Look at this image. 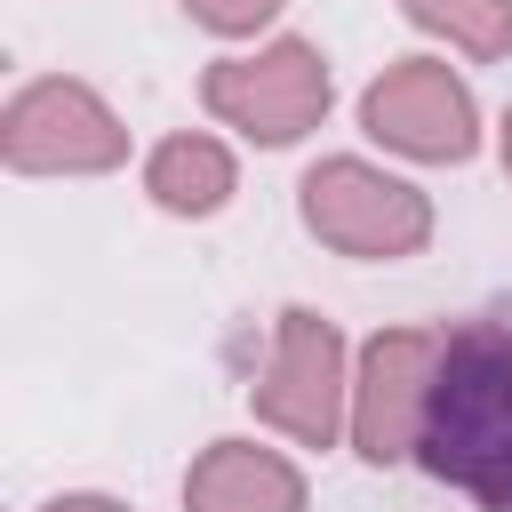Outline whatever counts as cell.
Masks as SVG:
<instances>
[{
	"instance_id": "cell-9",
	"label": "cell",
	"mask_w": 512,
	"mask_h": 512,
	"mask_svg": "<svg viewBox=\"0 0 512 512\" xmlns=\"http://www.w3.org/2000/svg\"><path fill=\"white\" fill-rule=\"evenodd\" d=\"M144 184H152L160 208H176V216H208V208L232 200V152H224L216 136H168V144L152 152Z\"/></svg>"
},
{
	"instance_id": "cell-4",
	"label": "cell",
	"mask_w": 512,
	"mask_h": 512,
	"mask_svg": "<svg viewBox=\"0 0 512 512\" xmlns=\"http://www.w3.org/2000/svg\"><path fill=\"white\" fill-rule=\"evenodd\" d=\"M304 224L344 256H416L432 232V208L416 184H400L368 160H320L304 176Z\"/></svg>"
},
{
	"instance_id": "cell-6",
	"label": "cell",
	"mask_w": 512,
	"mask_h": 512,
	"mask_svg": "<svg viewBox=\"0 0 512 512\" xmlns=\"http://www.w3.org/2000/svg\"><path fill=\"white\" fill-rule=\"evenodd\" d=\"M360 120H368L376 144H392V152H408V160H464V152L480 144V128H472V88H464L448 64H432V56L392 64V72L360 96Z\"/></svg>"
},
{
	"instance_id": "cell-2",
	"label": "cell",
	"mask_w": 512,
	"mask_h": 512,
	"mask_svg": "<svg viewBox=\"0 0 512 512\" xmlns=\"http://www.w3.org/2000/svg\"><path fill=\"white\" fill-rule=\"evenodd\" d=\"M200 96H208V112H216L224 128H240V136H256V144H296V136L320 128V112H328V64H320L312 40H272V48H256V56L208 64Z\"/></svg>"
},
{
	"instance_id": "cell-11",
	"label": "cell",
	"mask_w": 512,
	"mask_h": 512,
	"mask_svg": "<svg viewBox=\"0 0 512 512\" xmlns=\"http://www.w3.org/2000/svg\"><path fill=\"white\" fill-rule=\"evenodd\" d=\"M208 32H256L264 16H280V0H184Z\"/></svg>"
},
{
	"instance_id": "cell-1",
	"label": "cell",
	"mask_w": 512,
	"mask_h": 512,
	"mask_svg": "<svg viewBox=\"0 0 512 512\" xmlns=\"http://www.w3.org/2000/svg\"><path fill=\"white\" fill-rule=\"evenodd\" d=\"M416 456L432 480L480 496L488 512H512V336L504 328L480 320L440 344Z\"/></svg>"
},
{
	"instance_id": "cell-5",
	"label": "cell",
	"mask_w": 512,
	"mask_h": 512,
	"mask_svg": "<svg viewBox=\"0 0 512 512\" xmlns=\"http://www.w3.org/2000/svg\"><path fill=\"white\" fill-rule=\"evenodd\" d=\"M344 344L320 312L288 304L280 328H272V360H264V384H256V416L304 448H328L344 432Z\"/></svg>"
},
{
	"instance_id": "cell-12",
	"label": "cell",
	"mask_w": 512,
	"mask_h": 512,
	"mask_svg": "<svg viewBox=\"0 0 512 512\" xmlns=\"http://www.w3.org/2000/svg\"><path fill=\"white\" fill-rule=\"evenodd\" d=\"M48 512H128V504H112V496H56Z\"/></svg>"
},
{
	"instance_id": "cell-10",
	"label": "cell",
	"mask_w": 512,
	"mask_h": 512,
	"mask_svg": "<svg viewBox=\"0 0 512 512\" xmlns=\"http://www.w3.org/2000/svg\"><path fill=\"white\" fill-rule=\"evenodd\" d=\"M424 32H448L464 56H504L512 48V0H408Z\"/></svg>"
},
{
	"instance_id": "cell-7",
	"label": "cell",
	"mask_w": 512,
	"mask_h": 512,
	"mask_svg": "<svg viewBox=\"0 0 512 512\" xmlns=\"http://www.w3.org/2000/svg\"><path fill=\"white\" fill-rule=\"evenodd\" d=\"M432 376H440V336H424V328H392V336H376L360 352V376H352V448L368 464H392V456L416 448Z\"/></svg>"
},
{
	"instance_id": "cell-8",
	"label": "cell",
	"mask_w": 512,
	"mask_h": 512,
	"mask_svg": "<svg viewBox=\"0 0 512 512\" xmlns=\"http://www.w3.org/2000/svg\"><path fill=\"white\" fill-rule=\"evenodd\" d=\"M184 512H304V472L256 440H216L184 480Z\"/></svg>"
},
{
	"instance_id": "cell-13",
	"label": "cell",
	"mask_w": 512,
	"mask_h": 512,
	"mask_svg": "<svg viewBox=\"0 0 512 512\" xmlns=\"http://www.w3.org/2000/svg\"><path fill=\"white\" fill-rule=\"evenodd\" d=\"M504 168H512V120H504Z\"/></svg>"
},
{
	"instance_id": "cell-3",
	"label": "cell",
	"mask_w": 512,
	"mask_h": 512,
	"mask_svg": "<svg viewBox=\"0 0 512 512\" xmlns=\"http://www.w3.org/2000/svg\"><path fill=\"white\" fill-rule=\"evenodd\" d=\"M0 144H8V168H24V176H96V168L128 160V128L80 80H32L8 104Z\"/></svg>"
}]
</instances>
